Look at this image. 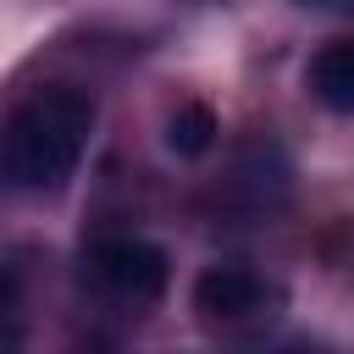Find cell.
Instances as JSON below:
<instances>
[{
    "mask_svg": "<svg viewBox=\"0 0 354 354\" xmlns=\"http://www.w3.org/2000/svg\"><path fill=\"white\" fill-rule=\"evenodd\" d=\"M94 133V100L77 88H39L33 100H22L0 133V177L11 188L44 194L61 188Z\"/></svg>",
    "mask_w": 354,
    "mask_h": 354,
    "instance_id": "obj_1",
    "label": "cell"
},
{
    "mask_svg": "<svg viewBox=\"0 0 354 354\" xmlns=\"http://www.w3.org/2000/svg\"><path fill=\"white\" fill-rule=\"evenodd\" d=\"M88 266H94V277H100L116 299H127V304H155V299L166 293V277H171L166 254H160L155 243H144V238H100L94 254H88Z\"/></svg>",
    "mask_w": 354,
    "mask_h": 354,
    "instance_id": "obj_2",
    "label": "cell"
},
{
    "mask_svg": "<svg viewBox=\"0 0 354 354\" xmlns=\"http://www.w3.org/2000/svg\"><path fill=\"white\" fill-rule=\"evenodd\" d=\"M271 304V288L243 266H210L194 282V310L205 321H249Z\"/></svg>",
    "mask_w": 354,
    "mask_h": 354,
    "instance_id": "obj_3",
    "label": "cell"
},
{
    "mask_svg": "<svg viewBox=\"0 0 354 354\" xmlns=\"http://www.w3.org/2000/svg\"><path fill=\"white\" fill-rule=\"evenodd\" d=\"M310 94L337 111V116H354V39H332L315 50L310 61Z\"/></svg>",
    "mask_w": 354,
    "mask_h": 354,
    "instance_id": "obj_4",
    "label": "cell"
},
{
    "mask_svg": "<svg viewBox=\"0 0 354 354\" xmlns=\"http://www.w3.org/2000/svg\"><path fill=\"white\" fill-rule=\"evenodd\" d=\"M210 138H216V116H210V105L188 100V105L171 111V122H166V144H171L177 155H199V149H210Z\"/></svg>",
    "mask_w": 354,
    "mask_h": 354,
    "instance_id": "obj_5",
    "label": "cell"
}]
</instances>
